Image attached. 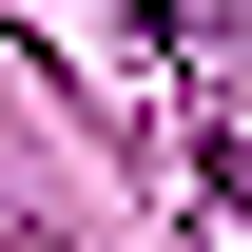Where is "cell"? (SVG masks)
<instances>
[{"instance_id": "obj_1", "label": "cell", "mask_w": 252, "mask_h": 252, "mask_svg": "<svg viewBox=\"0 0 252 252\" xmlns=\"http://www.w3.org/2000/svg\"><path fill=\"white\" fill-rule=\"evenodd\" d=\"M214 214H233V233H252V136H214Z\"/></svg>"}, {"instance_id": "obj_2", "label": "cell", "mask_w": 252, "mask_h": 252, "mask_svg": "<svg viewBox=\"0 0 252 252\" xmlns=\"http://www.w3.org/2000/svg\"><path fill=\"white\" fill-rule=\"evenodd\" d=\"M136 20H156V39H194V20H214V0H136Z\"/></svg>"}]
</instances>
